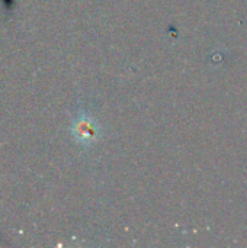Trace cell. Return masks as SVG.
<instances>
[{
    "instance_id": "obj_1",
    "label": "cell",
    "mask_w": 247,
    "mask_h": 248,
    "mask_svg": "<svg viewBox=\"0 0 247 248\" xmlns=\"http://www.w3.org/2000/svg\"><path fill=\"white\" fill-rule=\"evenodd\" d=\"M73 134L76 135L79 141H89L90 138L95 137V131L86 118H80L79 121H76L73 126Z\"/></svg>"
}]
</instances>
